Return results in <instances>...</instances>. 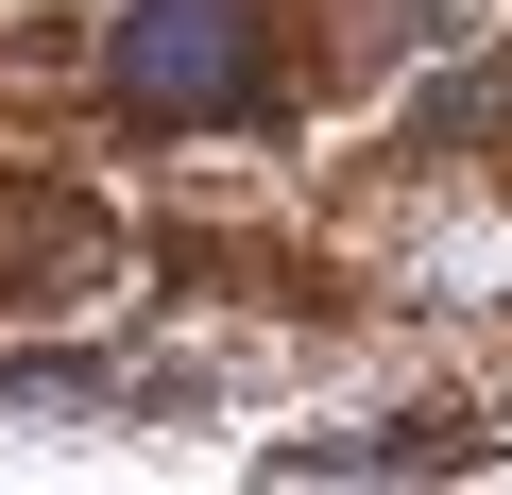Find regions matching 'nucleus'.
Here are the masks:
<instances>
[{"mask_svg":"<svg viewBox=\"0 0 512 495\" xmlns=\"http://www.w3.org/2000/svg\"><path fill=\"white\" fill-rule=\"evenodd\" d=\"M103 86H120V120H239V103H274V0H120Z\"/></svg>","mask_w":512,"mask_h":495,"instance_id":"nucleus-1","label":"nucleus"},{"mask_svg":"<svg viewBox=\"0 0 512 495\" xmlns=\"http://www.w3.org/2000/svg\"><path fill=\"white\" fill-rule=\"evenodd\" d=\"M0 291L18 308H103L120 291V222L86 188H0Z\"/></svg>","mask_w":512,"mask_h":495,"instance_id":"nucleus-2","label":"nucleus"}]
</instances>
